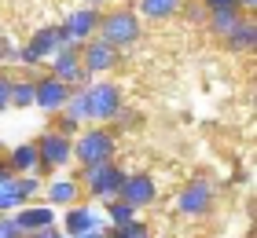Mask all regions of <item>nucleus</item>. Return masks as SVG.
Instances as JSON below:
<instances>
[{
  "mask_svg": "<svg viewBox=\"0 0 257 238\" xmlns=\"http://www.w3.org/2000/svg\"><path fill=\"white\" fill-rule=\"evenodd\" d=\"M107 220L118 227V223H128V220H136V209L128 205V201H121V198H110L107 201Z\"/></svg>",
  "mask_w": 257,
  "mask_h": 238,
  "instance_id": "obj_21",
  "label": "nucleus"
},
{
  "mask_svg": "<svg viewBox=\"0 0 257 238\" xmlns=\"http://www.w3.org/2000/svg\"><path fill=\"white\" fill-rule=\"evenodd\" d=\"M15 223L22 227V234H33V231L52 227V223H55V209L52 205H19Z\"/></svg>",
  "mask_w": 257,
  "mask_h": 238,
  "instance_id": "obj_15",
  "label": "nucleus"
},
{
  "mask_svg": "<svg viewBox=\"0 0 257 238\" xmlns=\"http://www.w3.org/2000/svg\"><path fill=\"white\" fill-rule=\"evenodd\" d=\"M0 238H26V234H22V227L15 223V216H11V212H4V216H0Z\"/></svg>",
  "mask_w": 257,
  "mask_h": 238,
  "instance_id": "obj_24",
  "label": "nucleus"
},
{
  "mask_svg": "<svg viewBox=\"0 0 257 238\" xmlns=\"http://www.w3.org/2000/svg\"><path fill=\"white\" fill-rule=\"evenodd\" d=\"M48 74H55L59 81H66L70 88H85L88 85V70H85V63H81V44H59L55 48V55L48 59Z\"/></svg>",
  "mask_w": 257,
  "mask_h": 238,
  "instance_id": "obj_3",
  "label": "nucleus"
},
{
  "mask_svg": "<svg viewBox=\"0 0 257 238\" xmlns=\"http://www.w3.org/2000/svg\"><path fill=\"white\" fill-rule=\"evenodd\" d=\"M136 11L144 19H173L184 11V0H136Z\"/></svg>",
  "mask_w": 257,
  "mask_h": 238,
  "instance_id": "obj_17",
  "label": "nucleus"
},
{
  "mask_svg": "<svg viewBox=\"0 0 257 238\" xmlns=\"http://www.w3.org/2000/svg\"><path fill=\"white\" fill-rule=\"evenodd\" d=\"M155 194H158V187H155V180H151L147 172L125 176V183H121V190H118V198H121V201H128L133 209L151 205V201H155Z\"/></svg>",
  "mask_w": 257,
  "mask_h": 238,
  "instance_id": "obj_12",
  "label": "nucleus"
},
{
  "mask_svg": "<svg viewBox=\"0 0 257 238\" xmlns=\"http://www.w3.org/2000/svg\"><path fill=\"white\" fill-rule=\"evenodd\" d=\"M114 238H147V227L140 220H128V223H118V227H114Z\"/></svg>",
  "mask_w": 257,
  "mask_h": 238,
  "instance_id": "obj_23",
  "label": "nucleus"
},
{
  "mask_svg": "<svg viewBox=\"0 0 257 238\" xmlns=\"http://www.w3.org/2000/svg\"><path fill=\"white\" fill-rule=\"evenodd\" d=\"M59 44H66L63 26H41L30 37L26 48H11L8 59H15V63H22V66H41V63H48V59L55 55V48H59Z\"/></svg>",
  "mask_w": 257,
  "mask_h": 238,
  "instance_id": "obj_1",
  "label": "nucleus"
},
{
  "mask_svg": "<svg viewBox=\"0 0 257 238\" xmlns=\"http://www.w3.org/2000/svg\"><path fill=\"white\" fill-rule=\"evenodd\" d=\"M107 238H114V231H110V234H107Z\"/></svg>",
  "mask_w": 257,
  "mask_h": 238,
  "instance_id": "obj_33",
  "label": "nucleus"
},
{
  "mask_svg": "<svg viewBox=\"0 0 257 238\" xmlns=\"http://www.w3.org/2000/svg\"><path fill=\"white\" fill-rule=\"evenodd\" d=\"M209 201H213V187H209L206 180H191L188 187L180 190L177 209L184 212V216H202V212L209 209Z\"/></svg>",
  "mask_w": 257,
  "mask_h": 238,
  "instance_id": "obj_13",
  "label": "nucleus"
},
{
  "mask_svg": "<svg viewBox=\"0 0 257 238\" xmlns=\"http://www.w3.org/2000/svg\"><path fill=\"white\" fill-rule=\"evenodd\" d=\"M85 8H99V4H107V0H81Z\"/></svg>",
  "mask_w": 257,
  "mask_h": 238,
  "instance_id": "obj_31",
  "label": "nucleus"
},
{
  "mask_svg": "<svg viewBox=\"0 0 257 238\" xmlns=\"http://www.w3.org/2000/svg\"><path fill=\"white\" fill-rule=\"evenodd\" d=\"M257 4V0H239V8H253Z\"/></svg>",
  "mask_w": 257,
  "mask_h": 238,
  "instance_id": "obj_32",
  "label": "nucleus"
},
{
  "mask_svg": "<svg viewBox=\"0 0 257 238\" xmlns=\"http://www.w3.org/2000/svg\"><path fill=\"white\" fill-rule=\"evenodd\" d=\"M253 33H257V22L253 19H239L235 30L224 33V41H228L231 52H250V48H253Z\"/></svg>",
  "mask_w": 257,
  "mask_h": 238,
  "instance_id": "obj_18",
  "label": "nucleus"
},
{
  "mask_svg": "<svg viewBox=\"0 0 257 238\" xmlns=\"http://www.w3.org/2000/svg\"><path fill=\"white\" fill-rule=\"evenodd\" d=\"M44 194H48V201H55V205H74L77 201V183L74 180H52L44 187Z\"/></svg>",
  "mask_w": 257,
  "mask_h": 238,
  "instance_id": "obj_20",
  "label": "nucleus"
},
{
  "mask_svg": "<svg viewBox=\"0 0 257 238\" xmlns=\"http://www.w3.org/2000/svg\"><path fill=\"white\" fill-rule=\"evenodd\" d=\"M88 99V117L92 121H114L121 114V88L114 81H92L85 88Z\"/></svg>",
  "mask_w": 257,
  "mask_h": 238,
  "instance_id": "obj_4",
  "label": "nucleus"
},
{
  "mask_svg": "<svg viewBox=\"0 0 257 238\" xmlns=\"http://www.w3.org/2000/svg\"><path fill=\"white\" fill-rule=\"evenodd\" d=\"M11 81H15V77H11L8 70H0V114L11 106Z\"/></svg>",
  "mask_w": 257,
  "mask_h": 238,
  "instance_id": "obj_25",
  "label": "nucleus"
},
{
  "mask_svg": "<svg viewBox=\"0 0 257 238\" xmlns=\"http://www.w3.org/2000/svg\"><path fill=\"white\" fill-rule=\"evenodd\" d=\"M8 55H11V44H8L4 37H0V63H4V59H8Z\"/></svg>",
  "mask_w": 257,
  "mask_h": 238,
  "instance_id": "obj_29",
  "label": "nucleus"
},
{
  "mask_svg": "<svg viewBox=\"0 0 257 238\" xmlns=\"http://www.w3.org/2000/svg\"><path fill=\"white\" fill-rule=\"evenodd\" d=\"M121 183H125V172L118 169V165H110V161L85 165V187H88V194H96V198H103V201H110V198H118Z\"/></svg>",
  "mask_w": 257,
  "mask_h": 238,
  "instance_id": "obj_6",
  "label": "nucleus"
},
{
  "mask_svg": "<svg viewBox=\"0 0 257 238\" xmlns=\"http://www.w3.org/2000/svg\"><path fill=\"white\" fill-rule=\"evenodd\" d=\"M206 19H209V26L224 37V33H231V30H235V22L242 19V8H239V4H235V8H217V11H209Z\"/></svg>",
  "mask_w": 257,
  "mask_h": 238,
  "instance_id": "obj_19",
  "label": "nucleus"
},
{
  "mask_svg": "<svg viewBox=\"0 0 257 238\" xmlns=\"http://www.w3.org/2000/svg\"><path fill=\"white\" fill-rule=\"evenodd\" d=\"M37 176H8L4 183H0V212H11L19 205H26V201L37 194Z\"/></svg>",
  "mask_w": 257,
  "mask_h": 238,
  "instance_id": "obj_10",
  "label": "nucleus"
},
{
  "mask_svg": "<svg viewBox=\"0 0 257 238\" xmlns=\"http://www.w3.org/2000/svg\"><path fill=\"white\" fill-rule=\"evenodd\" d=\"M66 95H70V85L55 74H44L41 81H33V106H41L44 114H59Z\"/></svg>",
  "mask_w": 257,
  "mask_h": 238,
  "instance_id": "obj_8",
  "label": "nucleus"
},
{
  "mask_svg": "<svg viewBox=\"0 0 257 238\" xmlns=\"http://www.w3.org/2000/svg\"><path fill=\"white\" fill-rule=\"evenodd\" d=\"M11 106L19 110L33 106V81H11Z\"/></svg>",
  "mask_w": 257,
  "mask_h": 238,
  "instance_id": "obj_22",
  "label": "nucleus"
},
{
  "mask_svg": "<svg viewBox=\"0 0 257 238\" xmlns=\"http://www.w3.org/2000/svg\"><path fill=\"white\" fill-rule=\"evenodd\" d=\"M8 165H11V172L33 176V172L41 169V154H37V143H19V147L8 154Z\"/></svg>",
  "mask_w": 257,
  "mask_h": 238,
  "instance_id": "obj_16",
  "label": "nucleus"
},
{
  "mask_svg": "<svg viewBox=\"0 0 257 238\" xmlns=\"http://www.w3.org/2000/svg\"><path fill=\"white\" fill-rule=\"evenodd\" d=\"M8 176H11V165H8L4 158H0V183H4V180H8Z\"/></svg>",
  "mask_w": 257,
  "mask_h": 238,
  "instance_id": "obj_28",
  "label": "nucleus"
},
{
  "mask_svg": "<svg viewBox=\"0 0 257 238\" xmlns=\"http://www.w3.org/2000/svg\"><path fill=\"white\" fill-rule=\"evenodd\" d=\"M239 0H202V8L206 11H217V8H235Z\"/></svg>",
  "mask_w": 257,
  "mask_h": 238,
  "instance_id": "obj_27",
  "label": "nucleus"
},
{
  "mask_svg": "<svg viewBox=\"0 0 257 238\" xmlns=\"http://www.w3.org/2000/svg\"><path fill=\"white\" fill-rule=\"evenodd\" d=\"M81 63H85L88 74H107V70H114V63H118V48L107 44L103 37H92L81 44Z\"/></svg>",
  "mask_w": 257,
  "mask_h": 238,
  "instance_id": "obj_11",
  "label": "nucleus"
},
{
  "mask_svg": "<svg viewBox=\"0 0 257 238\" xmlns=\"http://www.w3.org/2000/svg\"><path fill=\"white\" fill-rule=\"evenodd\" d=\"M96 26H99V8H85V4L63 19V33H66L70 44L92 41V37H96Z\"/></svg>",
  "mask_w": 257,
  "mask_h": 238,
  "instance_id": "obj_9",
  "label": "nucleus"
},
{
  "mask_svg": "<svg viewBox=\"0 0 257 238\" xmlns=\"http://www.w3.org/2000/svg\"><path fill=\"white\" fill-rule=\"evenodd\" d=\"M77 238H107V231H88V234H77Z\"/></svg>",
  "mask_w": 257,
  "mask_h": 238,
  "instance_id": "obj_30",
  "label": "nucleus"
},
{
  "mask_svg": "<svg viewBox=\"0 0 257 238\" xmlns=\"http://www.w3.org/2000/svg\"><path fill=\"white\" fill-rule=\"evenodd\" d=\"M26 238H66V234L55 231V223H52V227H41V231H33V234H26Z\"/></svg>",
  "mask_w": 257,
  "mask_h": 238,
  "instance_id": "obj_26",
  "label": "nucleus"
},
{
  "mask_svg": "<svg viewBox=\"0 0 257 238\" xmlns=\"http://www.w3.org/2000/svg\"><path fill=\"white\" fill-rule=\"evenodd\" d=\"M140 33H144V26H140L136 11H110V15H99V26H96V37H103V41L114 44V48L136 44Z\"/></svg>",
  "mask_w": 257,
  "mask_h": 238,
  "instance_id": "obj_2",
  "label": "nucleus"
},
{
  "mask_svg": "<svg viewBox=\"0 0 257 238\" xmlns=\"http://www.w3.org/2000/svg\"><path fill=\"white\" fill-rule=\"evenodd\" d=\"M88 231H103V216L88 205H70L66 220H63V234L77 238V234H88Z\"/></svg>",
  "mask_w": 257,
  "mask_h": 238,
  "instance_id": "obj_14",
  "label": "nucleus"
},
{
  "mask_svg": "<svg viewBox=\"0 0 257 238\" xmlns=\"http://www.w3.org/2000/svg\"><path fill=\"white\" fill-rule=\"evenodd\" d=\"M37 154H41V169H63V165L74 158V139L66 132H44L37 139Z\"/></svg>",
  "mask_w": 257,
  "mask_h": 238,
  "instance_id": "obj_7",
  "label": "nucleus"
},
{
  "mask_svg": "<svg viewBox=\"0 0 257 238\" xmlns=\"http://www.w3.org/2000/svg\"><path fill=\"white\" fill-rule=\"evenodd\" d=\"M74 158L81 165H99V161H110L114 158V136L107 128H88L74 139Z\"/></svg>",
  "mask_w": 257,
  "mask_h": 238,
  "instance_id": "obj_5",
  "label": "nucleus"
}]
</instances>
